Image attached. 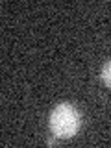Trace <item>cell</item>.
<instances>
[{"label": "cell", "mask_w": 111, "mask_h": 148, "mask_svg": "<svg viewBox=\"0 0 111 148\" xmlns=\"http://www.w3.org/2000/svg\"><path fill=\"white\" fill-rule=\"evenodd\" d=\"M100 78L108 87H111V59L108 63H104V67H102V71H100Z\"/></svg>", "instance_id": "2"}, {"label": "cell", "mask_w": 111, "mask_h": 148, "mask_svg": "<svg viewBox=\"0 0 111 148\" xmlns=\"http://www.w3.org/2000/svg\"><path fill=\"white\" fill-rule=\"evenodd\" d=\"M58 143H59V139L54 135V137H50L48 141H46V145H48V146H54V145H58Z\"/></svg>", "instance_id": "3"}, {"label": "cell", "mask_w": 111, "mask_h": 148, "mask_svg": "<svg viewBox=\"0 0 111 148\" xmlns=\"http://www.w3.org/2000/svg\"><path fill=\"white\" fill-rule=\"evenodd\" d=\"M48 126L52 135H56L58 139H71L82 128V115L72 104L63 102L52 109L48 117Z\"/></svg>", "instance_id": "1"}]
</instances>
